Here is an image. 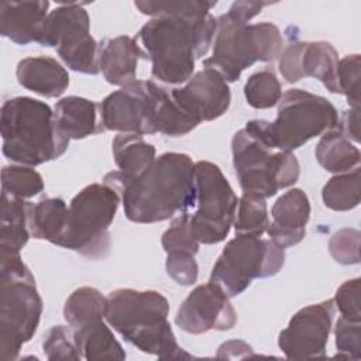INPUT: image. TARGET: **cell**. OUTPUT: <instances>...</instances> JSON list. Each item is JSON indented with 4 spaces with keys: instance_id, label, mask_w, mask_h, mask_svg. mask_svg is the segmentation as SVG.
<instances>
[{
    "instance_id": "obj_1",
    "label": "cell",
    "mask_w": 361,
    "mask_h": 361,
    "mask_svg": "<svg viewBox=\"0 0 361 361\" xmlns=\"http://www.w3.org/2000/svg\"><path fill=\"white\" fill-rule=\"evenodd\" d=\"M216 4L202 0L134 3L142 14L152 16L135 39L152 62L154 79L180 85L192 78L196 59L206 55L216 34L217 18L210 14Z\"/></svg>"
},
{
    "instance_id": "obj_2",
    "label": "cell",
    "mask_w": 361,
    "mask_h": 361,
    "mask_svg": "<svg viewBox=\"0 0 361 361\" xmlns=\"http://www.w3.org/2000/svg\"><path fill=\"white\" fill-rule=\"evenodd\" d=\"M103 183L120 193L124 214L133 223H159L195 207V162L182 152H165L140 176L123 180L113 172Z\"/></svg>"
},
{
    "instance_id": "obj_3",
    "label": "cell",
    "mask_w": 361,
    "mask_h": 361,
    "mask_svg": "<svg viewBox=\"0 0 361 361\" xmlns=\"http://www.w3.org/2000/svg\"><path fill=\"white\" fill-rule=\"evenodd\" d=\"M169 303L157 290L116 289L109 293L106 322L130 344L162 360L190 358L168 322Z\"/></svg>"
},
{
    "instance_id": "obj_4",
    "label": "cell",
    "mask_w": 361,
    "mask_h": 361,
    "mask_svg": "<svg viewBox=\"0 0 361 361\" xmlns=\"http://www.w3.org/2000/svg\"><path fill=\"white\" fill-rule=\"evenodd\" d=\"M0 130L4 157L18 165L37 166L58 159L69 145L51 107L27 96L3 103Z\"/></svg>"
},
{
    "instance_id": "obj_5",
    "label": "cell",
    "mask_w": 361,
    "mask_h": 361,
    "mask_svg": "<svg viewBox=\"0 0 361 361\" xmlns=\"http://www.w3.org/2000/svg\"><path fill=\"white\" fill-rule=\"evenodd\" d=\"M337 126L338 113L326 97L302 89H289L278 103L274 121L251 120L244 128L268 147L292 152Z\"/></svg>"
},
{
    "instance_id": "obj_6",
    "label": "cell",
    "mask_w": 361,
    "mask_h": 361,
    "mask_svg": "<svg viewBox=\"0 0 361 361\" xmlns=\"http://www.w3.org/2000/svg\"><path fill=\"white\" fill-rule=\"evenodd\" d=\"M42 300L20 254L0 255V358L16 360L37 331Z\"/></svg>"
},
{
    "instance_id": "obj_7",
    "label": "cell",
    "mask_w": 361,
    "mask_h": 361,
    "mask_svg": "<svg viewBox=\"0 0 361 361\" xmlns=\"http://www.w3.org/2000/svg\"><path fill=\"white\" fill-rule=\"evenodd\" d=\"M213 54L203 61L204 68L214 69L223 79L235 82L241 72L255 62L276 59L283 47L279 28L268 21L245 24L228 14L217 17Z\"/></svg>"
},
{
    "instance_id": "obj_8",
    "label": "cell",
    "mask_w": 361,
    "mask_h": 361,
    "mask_svg": "<svg viewBox=\"0 0 361 361\" xmlns=\"http://www.w3.org/2000/svg\"><path fill=\"white\" fill-rule=\"evenodd\" d=\"M120 200V193L106 183L83 188L68 206L65 230L56 245L90 259L104 258L110 248L109 227Z\"/></svg>"
},
{
    "instance_id": "obj_9",
    "label": "cell",
    "mask_w": 361,
    "mask_h": 361,
    "mask_svg": "<svg viewBox=\"0 0 361 361\" xmlns=\"http://www.w3.org/2000/svg\"><path fill=\"white\" fill-rule=\"evenodd\" d=\"M231 152L235 175L245 193L268 199L299 178L300 166L293 152L274 149L245 128L234 134Z\"/></svg>"
},
{
    "instance_id": "obj_10",
    "label": "cell",
    "mask_w": 361,
    "mask_h": 361,
    "mask_svg": "<svg viewBox=\"0 0 361 361\" xmlns=\"http://www.w3.org/2000/svg\"><path fill=\"white\" fill-rule=\"evenodd\" d=\"M285 264V250L269 238L235 234L213 265L209 282L228 298L243 293L255 278L276 275Z\"/></svg>"
},
{
    "instance_id": "obj_11",
    "label": "cell",
    "mask_w": 361,
    "mask_h": 361,
    "mask_svg": "<svg viewBox=\"0 0 361 361\" xmlns=\"http://www.w3.org/2000/svg\"><path fill=\"white\" fill-rule=\"evenodd\" d=\"M195 188L196 210L189 212L192 234L200 244H217L234 223L238 197L220 168L209 161L195 162Z\"/></svg>"
},
{
    "instance_id": "obj_12",
    "label": "cell",
    "mask_w": 361,
    "mask_h": 361,
    "mask_svg": "<svg viewBox=\"0 0 361 361\" xmlns=\"http://www.w3.org/2000/svg\"><path fill=\"white\" fill-rule=\"evenodd\" d=\"M333 317V299L298 310L279 333L278 347L286 358H324Z\"/></svg>"
},
{
    "instance_id": "obj_13",
    "label": "cell",
    "mask_w": 361,
    "mask_h": 361,
    "mask_svg": "<svg viewBox=\"0 0 361 361\" xmlns=\"http://www.w3.org/2000/svg\"><path fill=\"white\" fill-rule=\"evenodd\" d=\"M228 299L212 282L199 285L179 306L175 323L180 330L190 334H202L210 330H230L237 322V313Z\"/></svg>"
},
{
    "instance_id": "obj_14",
    "label": "cell",
    "mask_w": 361,
    "mask_h": 361,
    "mask_svg": "<svg viewBox=\"0 0 361 361\" xmlns=\"http://www.w3.org/2000/svg\"><path fill=\"white\" fill-rule=\"evenodd\" d=\"M337 66L338 54L327 41H293L279 55V72L286 82L314 78L331 93H340Z\"/></svg>"
},
{
    "instance_id": "obj_15",
    "label": "cell",
    "mask_w": 361,
    "mask_h": 361,
    "mask_svg": "<svg viewBox=\"0 0 361 361\" xmlns=\"http://www.w3.org/2000/svg\"><path fill=\"white\" fill-rule=\"evenodd\" d=\"M104 130L130 134H155L151 124L149 80H134L110 93L99 104Z\"/></svg>"
},
{
    "instance_id": "obj_16",
    "label": "cell",
    "mask_w": 361,
    "mask_h": 361,
    "mask_svg": "<svg viewBox=\"0 0 361 361\" xmlns=\"http://www.w3.org/2000/svg\"><path fill=\"white\" fill-rule=\"evenodd\" d=\"M169 90L179 107L197 124L221 117L231 102L228 83L210 68H203L183 86Z\"/></svg>"
},
{
    "instance_id": "obj_17",
    "label": "cell",
    "mask_w": 361,
    "mask_h": 361,
    "mask_svg": "<svg viewBox=\"0 0 361 361\" xmlns=\"http://www.w3.org/2000/svg\"><path fill=\"white\" fill-rule=\"evenodd\" d=\"M271 216L272 221L267 228L269 240L282 248L299 244L306 234L310 217L307 195L298 188L289 189L276 199Z\"/></svg>"
},
{
    "instance_id": "obj_18",
    "label": "cell",
    "mask_w": 361,
    "mask_h": 361,
    "mask_svg": "<svg viewBox=\"0 0 361 361\" xmlns=\"http://www.w3.org/2000/svg\"><path fill=\"white\" fill-rule=\"evenodd\" d=\"M140 59H148L138 41L128 35L104 38L99 44V69L110 85L126 86L135 79Z\"/></svg>"
},
{
    "instance_id": "obj_19",
    "label": "cell",
    "mask_w": 361,
    "mask_h": 361,
    "mask_svg": "<svg viewBox=\"0 0 361 361\" xmlns=\"http://www.w3.org/2000/svg\"><path fill=\"white\" fill-rule=\"evenodd\" d=\"M89 28L90 20L82 3H62L48 13L37 42L58 49L87 37Z\"/></svg>"
},
{
    "instance_id": "obj_20",
    "label": "cell",
    "mask_w": 361,
    "mask_h": 361,
    "mask_svg": "<svg viewBox=\"0 0 361 361\" xmlns=\"http://www.w3.org/2000/svg\"><path fill=\"white\" fill-rule=\"evenodd\" d=\"M49 1H0V34L18 45L37 42Z\"/></svg>"
},
{
    "instance_id": "obj_21",
    "label": "cell",
    "mask_w": 361,
    "mask_h": 361,
    "mask_svg": "<svg viewBox=\"0 0 361 361\" xmlns=\"http://www.w3.org/2000/svg\"><path fill=\"white\" fill-rule=\"evenodd\" d=\"M18 83L44 97H59L69 86L68 71L51 56H30L18 62Z\"/></svg>"
},
{
    "instance_id": "obj_22",
    "label": "cell",
    "mask_w": 361,
    "mask_h": 361,
    "mask_svg": "<svg viewBox=\"0 0 361 361\" xmlns=\"http://www.w3.org/2000/svg\"><path fill=\"white\" fill-rule=\"evenodd\" d=\"M54 116L59 130L69 140H82L104 130L100 123L99 104L85 97L61 99L55 104Z\"/></svg>"
},
{
    "instance_id": "obj_23",
    "label": "cell",
    "mask_w": 361,
    "mask_h": 361,
    "mask_svg": "<svg viewBox=\"0 0 361 361\" xmlns=\"http://www.w3.org/2000/svg\"><path fill=\"white\" fill-rule=\"evenodd\" d=\"M31 202L1 193L0 255H17L31 237Z\"/></svg>"
},
{
    "instance_id": "obj_24",
    "label": "cell",
    "mask_w": 361,
    "mask_h": 361,
    "mask_svg": "<svg viewBox=\"0 0 361 361\" xmlns=\"http://www.w3.org/2000/svg\"><path fill=\"white\" fill-rule=\"evenodd\" d=\"M151 124L155 133L179 137L190 133L199 124L173 100L171 90L149 80Z\"/></svg>"
},
{
    "instance_id": "obj_25",
    "label": "cell",
    "mask_w": 361,
    "mask_h": 361,
    "mask_svg": "<svg viewBox=\"0 0 361 361\" xmlns=\"http://www.w3.org/2000/svg\"><path fill=\"white\" fill-rule=\"evenodd\" d=\"M114 162L118 171L113 173L123 180L142 175L155 161V147L144 141L140 134L120 133L111 142Z\"/></svg>"
},
{
    "instance_id": "obj_26",
    "label": "cell",
    "mask_w": 361,
    "mask_h": 361,
    "mask_svg": "<svg viewBox=\"0 0 361 361\" xmlns=\"http://www.w3.org/2000/svg\"><path fill=\"white\" fill-rule=\"evenodd\" d=\"M75 343L82 358L89 361L124 360L126 353L103 319L73 329Z\"/></svg>"
},
{
    "instance_id": "obj_27",
    "label": "cell",
    "mask_w": 361,
    "mask_h": 361,
    "mask_svg": "<svg viewBox=\"0 0 361 361\" xmlns=\"http://www.w3.org/2000/svg\"><path fill=\"white\" fill-rule=\"evenodd\" d=\"M314 155L320 166L331 173L348 172L360 166L361 154L350 138H347L337 127L322 134Z\"/></svg>"
},
{
    "instance_id": "obj_28",
    "label": "cell",
    "mask_w": 361,
    "mask_h": 361,
    "mask_svg": "<svg viewBox=\"0 0 361 361\" xmlns=\"http://www.w3.org/2000/svg\"><path fill=\"white\" fill-rule=\"evenodd\" d=\"M68 204L61 197H44L31 204L30 231L37 240L58 244L66 224Z\"/></svg>"
},
{
    "instance_id": "obj_29",
    "label": "cell",
    "mask_w": 361,
    "mask_h": 361,
    "mask_svg": "<svg viewBox=\"0 0 361 361\" xmlns=\"http://www.w3.org/2000/svg\"><path fill=\"white\" fill-rule=\"evenodd\" d=\"M107 298L97 289L82 286L73 290L65 302L63 317L72 329H78L97 319H104Z\"/></svg>"
},
{
    "instance_id": "obj_30",
    "label": "cell",
    "mask_w": 361,
    "mask_h": 361,
    "mask_svg": "<svg viewBox=\"0 0 361 361\" xmlns=\"http://www.w3.org/2000/svg\"><path fill=\"white\" fill-rule=\"evenodd\" d=\"M322 197L326 207L336 212H347L360 203V166L337 173L323 186Z\"/></svg>"
},
{
    "instance_id": "obj_31",
    "label": "cell",
    "mask_w": 361,
    "mask_h": 361,
    "mask_svg": "<svg viewBox=\"0 0 361 361\" xmlns=\"http://www.w3.org/2000/svg\"><path fill=\"white\" fill-rule=\"evenodd\" d=\"M233 226L235 228V234L261 237L267 233L269 217L265 199L243 192V196L238 199Z\"/></svg>"
},
{
    "instance_id": "obj_32",
    "label": "cell",
    "mask_w": 361,
    "mask_h": 361,
    "mask_svg": "<svg viewBox=\"0 0 361 361\" xmlns=\"http://www.w3.org/2000/svg\"><path fill=\"white\" fill-rule=\"evenodd\" d=\"M244 96L254 109L276 106L282 97V89L275 72L268 66L254 72L244 85Z\"/></svg>"
},
{
    "instance_id": "obj_33",
    "label": "cell",
    "mask_w": 361,
    "mask_h": 361,
    "mask_svg": "<svg viewBox=\"0 0 361 361\" xmlns=\"http://www.w3.org/2000/svg\"><path fill=\"white\" fill-rule=\"evenodd\" d=\"M44 190L39 172L27 165H7L1 171V193L30 199Z\"/></svg>"
},
{
    "instance_id": "obj_34",
    "label": "cell",
    "mask_w": 361,
    "mask_h": 361,
    "mask_svg": "<svg viewBox=\"0 0 361 361\" xmlns=\"http://www.w3.org/2000/svg\"><path fill=\"white\" fill-rule=\"evenodd\" d=\"M61 59L75 72L97 75L99 69V44L89 34L83 39L56 49Z\"/></svg>"
},
{
    "instance_id": "obj_35",
    "label": "cell",
    "mask_w": 361,
    "mask_h": 361,
    "mask_svg": "<svg viewBox=\"0 0 361 361\" xmlns=\"http://www.w3.org/2000/svg\"><path fill=\"white\" fill-rule=\"evenodd\" d=\"M162 248L165 252H188L195 255L199 251L200 243L195 238L189 224V212L175 217L169 228L162 234Z\"/></svg>"
},
{
    "instance_id": "obj_36",
    "label": "cell",
    "mask_w": 361,
    "mask_h": 361,
    "mask_svg": "<svg viewBox=\"0 0 361 361\" xmlns=\"http://www.w3.org/2000/svg\"><path fill=\"white\" fill-rule=\"evenodd\" d=\"M42 350L48 360L78 361L82 358L75 343L73 329L71 326H54L45 336Z\"/></svg>"
},
{
    "instance_id": "obj_37",
    "label": "cell",
    "mask_w": 361,
    "mask_h": 361,
    "mask_svg": "<svg viewBox=\"0 0 361 361\" xmlns=\"http://www.w3.org/2000/svg\"><path fill=\"white\" fill-rule=\"evenodd\" d=\"M360 66L361 59L358 54L345 55L338 59L337 80L340 94L347 97L350 107H360Z\"/></svg>"
},
{
    "instance_id": "obj_38",
    "label": "cell",
    "mask_w": 361,
    "mask_h": 361,
    "mask_svg": "<svg viewBox=\"0 0 361 361\" xmlns=\"http://www.w3.org/2000/svg\"><path fill=\"white\" fill-rule=\"evenodd\" d=\"M329 251L336 262L353 265L360 262V231L355 228H341L329 241Z\"/></svg>"
},
{
    "instance_id": "obj_39",
    "label": "cell",
    "mask_w": 361,
    "mask_h": 361,
    "mask_svg": "<svg viewBox=\"0 0 361 361\" xmlns=\"http://www.w3.org/2000/svg\"><path fill=\"white\" fill-rule=\"evenodd\" d=\"M336 347L338 358L360 360L361 358V324L340 317L334 327Z\"/></svg>"
},
{
    "instance_id": "obj_40",
    "label": "cell",
    "mask_w": 361,
    "mask_h": 361,
    "mask_svg": "<svg viewBox=\"0 0 361 361\" xmlns=\"http://www.w3.org/2000/svg\"><path fill=\"white\" fill-rule=\"evenodd\" d=\"M360 278L348 279L343 282L338 289L336 290V296L333 299L334 306L338 309L341 317L350 322H360L361 320V310H360Z\"/></svg>"
},
{
    "instance_id": "obj_41",
    "label": "cell",
    "mask_w": 361,
    "mask_h": 361,
    "mask_svg": "<svg viewBox=\"0 0 361 361\" xmlns=\"http://www.w3.org/2000/svg\"><path fill=\"white\" fill-rule=\"evenodd\" d=\"M166 274L182 286H190L197 281V262L188 252H168L165 262Z\"/></svg>"
},
{
    "instance_id": "obj_42",
    "label": "cell",
    "mask_w": 361,
    "mask_h": 361,
    "mask_svg": "<svg viewBox=\"0 0 361 361\" xmlns=\"http://www.w3.org/2000/svg\"><path fill=\"white\" fill-rule=\"evenodd\" d=\"M267 1H234L228 10V16L237 21L248 24V21L261 13V10L268 6Z\"/></svg>"
},
{
    "instance_id": "obj_43",
    "label": "cell",
    "mask_w": 361,
    "mask_h": 361,
    "mask_svg": "<svg viewBox=\"0 0 361 361\" xmlns=\"http://www.w3.org/2000/svg\"><path fill=\"white\" fill-rule=\"evenodd\" d=\"M338 128L347 138L360 142V107H350V110L343 111L338 117Z\"/></svg>"
},
{
    "instance_id": "obj_44",
    "label": "cell",
    "mask_w": 361,
    "mask_h": 361,
    "mask_svg": "<svg viewBox=\"0 0 361 361\" xmlns=\"http://www.w3.org/2000/svg\"><path fill=\"white\" fill-rule=\"evenodd\" d=\"M240 351H245L248 354L252 355V348L241 341V340H233V341H227V343H223L220 347H219V351H217V357L219 358H243L240 355Z\"/></svg>"
}]
</instances>
